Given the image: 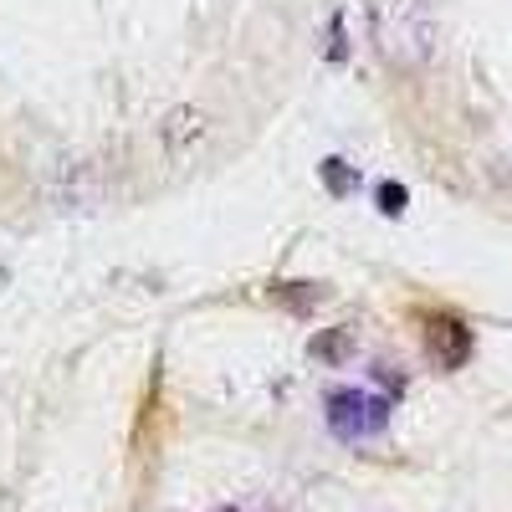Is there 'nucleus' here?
I'll list each match as a JSON object with an SVG mask.
<instances>
[{
    "label": "nucleus",
    "instance_id": "nucleus-1",
    "mask_svg": "<svg viewBox=\"0 0 512 512\" xmlns=\"http://www.w3.org/2000/svg\"><path fill=\"white\" fill-rule=\"evenodd\" d=\"M369 41L384 67L415 72L436 52V21L425 0H369Z\"/></svg>",
    "mask_w": 512,
    "mask_h": 512
},
{
    "label": "nucleus",
    "instance_id": "nucleus-2",
    "mask_svg": "<svg viewBox=\"0 0 512 512\" xmlns=\"http://www.w3.org/2000/svg\"><path fill=\"white\" fill-rule=\"evenodd\" d=\"M390 410H395L390 395H369V390H354V384L328 390V400H323V420H328V431L338 441H369V436H379L384 425H390Z\"/></svg>",
    "mask_w": 512,
    "mask_h": 512
},
{
    "label": "nucleus",
    "instance_id": "nucleus-3",
    "mask_svg": "<svg viewBox=\"0 0 512 512\" xmlns=\"http://www.w3.org/2000/svg\"><path fill=\"white\" fill-rule=\"evenodd\" d=\"M425 354H431L436 369H461L472 359V328L461 318H431L425 323Z\"/></svg>",
    "mask_w": 512,
    "mask_h": 512
},
{
    "label": "nucleus",
    "instance_id": "nucleus-4",
    "mask_svg": "<svg viewBox=\"0 0 512 512\" xmlns=\"http://www.w3.org/2000/svg\"><path fill=\"white\" fill-rule=\"evenodd\" d=\"M200 139H205V113H200V108H169V113H164L159 144H164L169 159H185Z\"/></svg>",
    "mask_w": 512,
    "mask_h": 512
},
{
    "label": "nucleus",
    "instance_id": "nucleus-5",
    "mask_svg": "<svg viewBox=\"0 0 512 512\" xmlns=\"http://www.w3.org/2000/svg\"><path fill=\"white\" fill-rule=\"evenodd\" d=\"M328 297V287L323 282H277L272 287V303H282L287 313H308V308H318Z\"/></svg>",
    "mask_w": 512,
    "mask_h": 512
},
{
    "label": "nucleus",
    "instance_id": "nucleus-6",
    "mask_svg": "<svg viewBox=\"0 0 512 512\" xmlns=\"http://www.w3.org/2000/svg\"><path fill=\"white\" fill-rule=\"evenodd\" d=\"M318 180H323V190H328L333 200H349V195L359 190V164H349V159H323V164H318Z\"/></svg>",
    "mask_w": 512,
    "mask_h": 512
},
{
    "label": "nucleus",
    "instance_id": "nucleus-7",
    "mask_svg": "<svg viewBox=\"0 0 512 512\" xmlns=\"http://www.w3.org/2000/svg\"><path fill=\"white\" fill-rule=\"evenodd\" d=\"M349 349H354V344H349V328H323V333L308 338V354L323 359V364H344Z\"/></svg>",
    "mask_w": 512,
    "mask_h": 512
},
{
    "label": "nucleus",
    "instance_id": "nucleus-8",
    "mask_svg": "<svg viewBox=\"0 0 512 512\" xmlns=\"http://www.w3.org/2000/svg\"><path fill=\"white\" fill-rule=\"evenodd\" d=\"M374 205H379V216H405V205H410V190L400 185V180H384L379 190H374Z\"/></svg>",
    "mask_w": 512,
    "mask_h": 512
},
{
    "label": "nucleus",
    "instance_id": "nucleus-9",
    "mask_svg": "<svg viewBox=\"0 0 512 512\" xmlns=\"http://www.w3.org/2000/svg\"><path fill=\"white\" fill-rule=\"evenodd\" d=\"M328 36H333V41H328V57H333V62H344V57H349V47H344V16H333V21H328Z\"/></svg>",
    "mask_w": 512,
    "mask_h": 512
},
{
    "label": "nucleus",
    "instance_id": "nucleus-10",
    "mask_svg": "<svg viewBox=\"0 0 512 512\" xmlns=\"http://www.w3.org/2000/svg\"><path fill=\"white\" fill-rule=\"evenodd\" d=\"M374 379H379V384H384V390H390V395H395V390H405V379H400L395 369H384V364L374 369Z\"/></svg>",
    "mask_w": 512,
    "mask_h": 512
},
{
    "label": "nucleus",
    "instance_id": "nucleus-11",
    "mask_svg": "<svg viewBox=\"0 0 512 512\" xmlns=\"http://www.w3.org/2000/svg\"><path fill=\"white\" fill-rule=\"evenodd\" d=\"M221 512H246V507H221Z\"/></svg>",
    "mask_w": 512,
    "mask_h": 512
}]
</instances>
